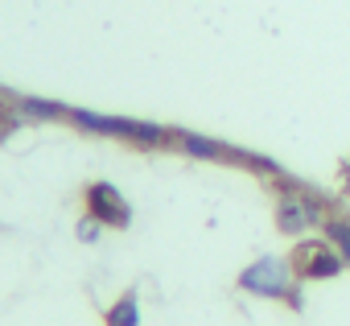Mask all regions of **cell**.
Returning a JSON list of instances; mask_svg holds the SVG:
<instances>
[{
  "instance_id": "6da1fadb",
  "label": "cell",
  "mask_w": 350,
  "mask_h": 326,
  "mask_svg": "<svg viewBox=\"0 0 350 326\" xmlns=\"http://www.w3.org/2000/svg\"><path fill=\"white\" fill-rule=\"evenodd\" d=\"M66 120L83 132H95V136H116V140H132V145H144V149H157V145H169L173 132L152 124V120H128V116H99V112H87V108H70Z\"/></svg>"
},
{
  "instance_id": "7a4b0ae2",
  "label": "cell",
  "mask_w": 350,
  "mask_h": 326,
  "mask_svg": "<svg viewBox=\"0 0 350 326\" xmlns=\"http://www.w3.org/2000/svg\"><path fill=\"white\" fill-rule=\"evenodd\" d=\"M239 289L256 293V297H284L293 305H301V293H297V273L284 256H260L252 260L243 273H239Z\"/></svg>"
},
{
  "instance_id": "3957f363",
  "label": "cell",
  "mask_w": 350,
  "mask_h": 326,
  "mask_svg": "<svg viewBox=\"0 0 350 326\" xmlns=\"http://www.w3.org/2000/svg\"><path fill=\"white\" fill-rule=\"evenodd\" d=\"M317 223H325V207H321V199L309 195L305 186L288 182L284 195L276 199V227H280L284 236H305V231L317 227Z\"/></svg>"
},
{
  "instance_id": "277c9868",
  "label": "cell",
  "mask_w": 350,
  "mask_h": 326,
  "mask_svg": "<svg viewBox=\"0 0 350 326\" xmlns=\"http://www.w3.org/2000/svg\"><path fill=\"white\" fill-rule=\"evenodd\" d=\"M87 215H95L103 227H128L132 223V207L111 182H91L87 186Z\"/></svg>"
},
{
  "instance_id": "5b68a950",
  "label": "cell",
  "mask_w": 350,
  "mask_h": 326,
  "mask_svg": "<svg viewBox=\"0 0 350 326\" xmlns=\"http://www.w3.org/2000/svg\"><path fill=\"white\" fill-rule=\"evenodd\" d=\"M297 260H301V273L297 277H313V281H329L342 273V252L334 244H301L297 248Z\"/></svg>"
},
{
  "instance_id": "8992f818",
  "label": "cell",
  "mask_w": 350,
  "mask_h": 326,
  "mask_svg": "<svg viewBox=\"0 0 350 326\" xmlns=\"http://www.w3.org/2000/svg\"><path fill=\"white\" fill-rule=\"evenodd\" d=\"M173 140H178L190 157H202V161H243L239 149H231L223 140H211V136H198V132H173Z\"/></svg>"
},
{
  "instance_id": "52a82bcc",
  "label": "cell",
  "mask_w": 350,
  "mask_h": 326,
  "mask_svg": "<svg viewBox=\"0 0 350 326\" xmlns=\"http://www.w3.org/2000/svg\"><path fill=\"white\" fill-rule=\"evenodd\" d=\"M13 112H17L21 120H62L70 108H62V103H54V99H38V95H17V99H13Z\"/></svg>"
},
{
  "instance_id": "ba28073f",
  "label": "cell",
  "mask_w": 350,
  "mask_h": 326,
  "mask_svg": "<svg viewBox=\"0 0 350 326\" xmlns=\"http://www.w3.org/2000/svg\"><path fill=\"white\" fill-rule=\"evenodd\" d=\"M107 326H140V301H136V293H124L107 310Z\"/></svg>"
},
{
  "instance_id": "9c48e42d",
  "label": "cell",
  "mask_w": 350,
  "mask_h": 326,
  "mask_svg": "<svg viewBox=\"0 0 350 326\" xmlns=\"http://www.w3.org/2000/svg\"><path fill=\"white\" fill-rule=\"evenodd\" d=\"M325 236L342 252V260H350V223L346 219H325Z\"/></svg>"
},
{
  "instance_id": "30bf717a",
  "label": "cell",
  "mask_w": 350,
  "mask_h": 326,
  "mask_svg": "<svg viewBox=\"0 0 350 326\" xmlns=\"http://www.w3.org/2000/svg\"><path fill=\"white\" fill-rule=\"evenodd\" d=\"M99 231H103V223H99L95 215H87V219L79 223V240H83V244H95V240H99Z\"/></svg>"
},
{
  "instance_id": "8fae6325",
  "label": "cell",
  "mask_w": 350,
  "mask_h": 326,
  "mask_svg": "<svg viewBox=\"0 0 350 326\" xmlns=\"http://www.w3.org/2000/svg\"><path fill=\"white\" fill-rule=\"evenodd\" d=\"M17 124H21V116H17V112H5V116H0V140H5Z\"/></svg>"
},
{
  "instance_id": "7c38bea8",
  "label": "cell",
  "mask_w": 350,
  "mask_h": 326,
  "mask_svg": "<svg viewBox=\"0 0 350 326\" xmlns=\"http://www.w3.org/2000/svg\"><path fill=\"white\" fill-rule=\"evenodd\" d=\"M0 99H5V91H0Z\"/></svg>"
}]
</instances>
